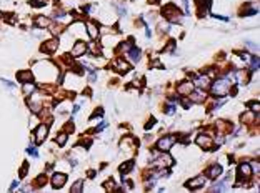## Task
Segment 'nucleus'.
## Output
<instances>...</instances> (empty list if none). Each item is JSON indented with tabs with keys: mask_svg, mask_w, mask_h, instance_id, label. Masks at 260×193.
<instances>
[{
	"mask_svg": "<svg viewBox=\"0 0 260 193\" xmlns=\"http://www.w3.org/2000/svg\"><path fill=\"white\" fill-rule=\"evenodd\" d=\"M172 48H173V42H170V43H168V45H167V52H170V50H172Z\"/></svg>",
	"mask_w": 260,
	"mask_h": 193,
	"instance_id": "39",
	"label": "nucleus"
},
{
	"mask_svg": "<svg viewBox=\"0 0 260 193\" xmlns=\"http://www.w3.org/2000/svg\"><path fill=\"white\" fill-rule=\"evenodd\" d=\"M220 175H222V167H220V165L210 167L209 170H207V173H205V176H207V178H210V180H215V178H218Z\"/></svg>",
	"mask_w": 260,
	"mask_h": 193,
	"instance_id": "12",
	"label": "nucleus"
},
{
	"mask_svg": "<svg viewBox=\"0 0 260 193\" xmlns=\"http://www.w3.org/2000/svg\"><path fill=\"white\" fill-rule=\"evenodd\" d=\"M175 140H177L175 135H167V137H164V138L159 140L157 147H159L160 151H168L170 148L173 147V145H175Z\"/></svg>",
	"mask_w": 260,
	"mask_h": 193,
	"instance_id": "2",
	"label": "nucleus"
},
{
	"mask_svg": "<svg viewBox=\"0 0 260 193\" xmlns=\"http://www.w3.org/2000/svg\"><path fill=\"white\" fill-rule=\"evenodd\" d=\"M25 173H27V165H24L20 170V176H25Z\"/></svg>",
	"mask_w": 260,
	"mask_h": 193,
	"instance_id": "36",
	"label": "nucleus"
},
{
	"mask_svg": "<svg viewBox=\"0 0 260 193\" xmlns=\"http://www.w3.org/2000/svg\"><path fill=\"white\" fill-rule=\"evenodd\" d=\"M189 95H190V102H195V103H203V100L207 98L205 92H203L202 88H198V90H195V88H193Z\"/></svg>",
	"mask_w": 260,
	"mask_h": 193,
	"instance_id": "6",
	"label": "nucleus"
},
{
	"mask_svg": "<svg viewBox=\"0 0 260 193\" xmlns=\"http://www.w3.org/2000/svg\"><path fill=\"white\" fill-rule=\"evenodd\" d=\"M17 185H18V181H13V183L10 185V190H15V188H17Z\"/></svg>",
	"mask_w": 260,
	"mask_h": 193,
	"instance_id": "38",
	"label": "nucleus"
},
{
	"mask_svg": "<svg viewBox=\"0 0 260 193\" xmlns=\"http://www.w3.org/2000/svg\"><path fill=\"white\" fill-rule=\"evenodd\" d=\"M65 15H67V13H65V12H60V10H59V13H57V12L54 13V17H55V18H63Z\"/></svg>",
	"mask_w": 260,
	"mask_h": 193,
	"instance_id": "33",
	"label": "nucleus"
},
{
	"mask_svg": "<svg viewBox=\"0 0 260 193\" xmlns=\"http://www.w3.org/2000/svg\"><path fill=\"white\" fill-rule=\"evenodd\" d=\"M24 92H25V93H30V95H32V93L35 92V87H34L32 83H30V82H27V83L24 85Z\"/></svg>",
	"mask_w": 260,
	"mask_h": 193,
	"instance_id": "25",
	"label": "nucleus"
},
{
	"mask_svg": "<svg viewBox=\"0 0 260 193\" xmlns=\"http://www.w3.org/2000/svg\"><path fill=\"white\" fill-rule=\"evenodd\" d=\"M132 168H134V160H129L127 163H123V165L120 167V172H122V175H123V173H129L130 170H132Z\"/></svg>",
	"mask_w": 260,
	"mask_h": 193,
	"instance_id": "22",
	"label": "nucleus"
},
{
	"mask_svg": "<svg viewBox=\"0 0 260 193\" xmlns=\"http://www.w3.org/2000/svg\"><path fill=\"white\" fill-rule=\"evenodd\" d=\"M87 52V43L84 42H77L72 48V57H82V55Z\"/></svg>",
	"mask_w": 260,
	"mask_h": 193,
	"instance_id": "13",
	"label": "nucleus"
},
{
	"mask_svg": "<svg viewBox=\"0 0 260 193\" xmlns=\"http://www.w3.org/2000/svg\"><path fill=\"white\" fill-rule=\"evenodd\" d=\"M165 17H167L170 22H178V20H180L178 9H177L175 5H168L167 9H165Z\"/></svg>",
	"mask_w": 260,
	"mask_h": 193,
	"instance_id": "5",
	"label": "nucleus"
},
{
	"mask_svg": "<svg viewBox=\"0 0 260 193\" xmlns=\"http://www.w3.org/2000/svg\"><path fill=\"white\" fill-rule=\"evenodd\" d=\"M67 181V175L65 173H55L52 176V185H54V188H62L63 185Z\"/></svg>",
	"mask_w": 260,
	"mask_h": 193,
	"instance_id": "9",
	"label": "nucleus"
},
{
	"mask_svg": "<svg viewBox=\"0 0 260 193\" xmlns=\"http://www.w3.org/2000/svg\"><path fill=\"white\" fill-rule=\"evenodd\" d=\"M212 87V93L217 96H223L230 92V80L228 78H217L215 83L210 85Z\"/></svg>",
	"mask_w": 260,
	"mask_h": 193,
	"instance_id": "1",
	"label": "nucleus"
},
{
	"mask_svg": "<svg viewBox=\"0 0 260 193\" xmlns=\"http://www.w3.org/2000/svg\"><path fill=\"white\" fill-rule=\"evenodd\" d=\"M127 53L130 55V58L134 60V62H137V60L140 58V50H139V48H134V47H132V48L127 52Z\"/></svg>",
	"mask_w": 260,
	"mask_h": 193,
	"instance_id": "21",
	"label": "nucleus"
},
{
	"mask_svg": "<svg viewBox=\"0 0 260 193\" xmlns=\"http://www.w3.org/2000/svg\"><path fill=\"white\" fill-rule=\"evenodd\" d=\"M105 126H107V123H102V125H98V126H97V128H95V130H93V132H100V130H104V128H105Z\"/></svg>",
	"mask_w": 260,
	"mask_h": 193,
	"instance_id": "35",
	"label": "nucleus"
},
{
	"mask_svg": "<svg viewBox=\"0 0 260 193\" xmlns=\"http://www.w3.org/2000/svg\"><path fill=\"white\" fill-rule=\"evenodd\" d=\"M47 132H48V126H47V125H38L37 130H35L34 140H35L37 143H42L43 140H45V137H47Z\"/></svg>",
	"mask_w": 260,
	"mask_h": 193,
	"instance_id": "8",
	"label": "nucleus"
},
{
	"mask_svg": "<svg viewBox=\"0 0 260 193\" xmlns=\"http://www.w3.org/2000/svg\"><path fill=\"white\" fill-rule=\"evenodd\" d=\"M67 138H68V133H67V132L60 133L59 137H57V145H59V147H63V145H65V142H67Z\"/></svg>",
	"mask_w": 260,
	"mask_h": 193,
	"instance_id": "23",
	"label": "nucleus"
},
{
	"mask_svg": "<svg viewBox=\"0 0 260 193\" xmlns=\"http://www.w3.org/2000/svg\"><path fill=\"white\" fill-rule=\"evenodd\" d=\"M255 118V112H247V113L242 115V122L243 123H252Z\"/></svg>",
	"mask_w": 260,
	"mask_h": 193,
	"instance_id": "20",
	"label": "nucleus"
},
{
	"mask_svg": "<svg viewBox=\"0 0 260 193\" xmlns=\"http://www.w3.org/2000/svg\"><path fill=\"white\" fill-rule=\"evenodd\" d=\"M35 23H37V27H42V29H48V27L52 25V22L45 17H38L37 20H35Z\"/></svg>",
	"mask_w": 260,
	"mask_h": 193,
	"instance_id": "19",
	"label": "nucleus"
},
{
	"mask_svg": "<svg viewBox=\"0 0 260 193\" xmlns=\"http://www.w3.org/2000/svg\"><path fill=\"white\" fill-rule=\"evenodd\" d=\"M255 13H259V9H252V10H247V12H242L240 15H255Z\"/></svg>",
	"mask_w": 260,
	"mask_h": 193,
	"instance_id": "30",
	"label": "nucleus"
},
{
	"mask_svg": "<svg viewBox=\"0 0 260 193\" xmlns=\"http://www.w3.org/2000/svg\"><path fill=\"white\" fill-rule=\"evenodd\" d=\"M57 47H59V40L52 38V40H48L42 45V50H45L47 53H54V52H57Z\"/></svg>",
	"mask_w": 260,
	"mask_h": 193,
	"instance_id": "14",
	"label": "nucleus"
},
{
	"mask_svg": "<svg viewBox=\"0 0 260 193\" xmlns=\"http://www.w3.org/2000/svg\"><path fill=\"white\" fill-rule=\"evenodd\" d=\"M250 175H252V167H250V163H242V165H240V167H239V176H240V178L247 180Z\"/></svg>",
	"mask_w": 260,
	"mask_h": 193,
	"instance_id": "15",
	"label": "nucleus"
},
{
	"mask_svg": "<svg viewBox=\"0 0 260 193\" xmlns=\"http://www.w3.org/2000/svg\"><path fill=\"white\" fill-rule=\"evenodd\" d=\"M205 181H207V176L205 175H198V176H195V178H192V180H189L187 183H185V186L189 190H198L200 186H203L205 185Z\"/></svg>",
	"mask_w": 260,
	"mask_h": 193,
	"instance_id": "3",
	"label": "nucleus"
},
{
	"mask_svg": "<svg viewBox=\"0 0 260 193\" xmlns=\"http://www.w3.org/2000/svg\"><path fill=\"white\" fill-rule=\"evenodd\" d=\"M130 48H132V40H130V42H127V43H122V45H120V50H122V52H129Z\"/></svg>",
	"mask_w": 260,
	"mask_h": 193,
	"instance_id": "27",
	"label": "nucleus"
},
{
	"mask_svg": "<svg viewBox=\"0 0 260 193\" xmlns=\"http://www.w3.org/2000/svg\"><path fill=\"white\" fill-rule=\"evenodd\" d=\"M113 68L118 72V73H127V72L130 70V65L125 62V60H122V58H117L115 62H113Z\"/></svg>",
	"mask_w": 260,
	"mask_h": 193,
	"instance_id": "11",
	"label": "nucleus"
},
{
	"mask_svg": "<svg viewBox=\"0 0 260 193\" xmlns=\"http://www.w3.org/2000/svg\"><path fill=\"white\" fill-rule=\"evenodd\" d=\"M87 32H88V35H90V38H93L95 40L97 37H98V27L95 25V23H87Z\"/></svg>",
	"mask_w": 260,
	"mask_h": 193,
	"instance_id": "16",
	"label": "nucleus"
},
{
	"mask_svg": "<svg viewBox=\"0 0 260 193\" xmlns=\"http://www.w3.org/2000/svg\"><path fill=\"white\" fill-rule=\"evenodd\" d=\"M17 78L20 80V82H24V83H27V82H32V73H30V72H18Z\"/></svg>",
	"mask_w": 260,
	"mask_h": 193,
	"instance_id": "18",
	"label": "nucleus"
},
{
	"mask_svg": "<svg viewBox=\"0 0 260 193\" xmlns=\"http://www.w3.org/2000/svg\"><path fill=\"white\" fill-rule=\"evenodd\" d=\"M30 110H32V112H34V113H38V112H40V110H42V105H40V103H38V102H32V103H30Z\"/></svg>",
	"mask_w": 260,
	"mask_h": 193,
	"instance_id": "24",
	"label": "nucleus"
},
{
	"mask_svg": "<svg viewBox=\"0 0 260 193\" xmlns=\"http://www.w3.org/2000/svg\"><path fill=\"white\" fill-rule=\"evenodd\" d=\"M173 110H175V105H173L172 102H170V103H167V108H165V112H167V113H173Z\"/></svg>",
	"mask_w": 260,
	"mask_h": 193,
	"instance_id": "31",
	"label": "nucleus"
},
{
	"mask_svg": "<svg viewBox=\"0 0 260 193\" xmlns=\"http://www.w3.org/2000/svg\"><path fill=\"white\" fill-rule=\"evenodd\" d=\"M197 145L198 147H202V148H205V150H209L210 148V145H214V142H212V138H210L209 135H205V133H200L197 137Z\"/></svg>",
	"mask_w": 260,
	"mask_h": 193,
	"instance_id": "7",
	"label": "nucleus"
},
{
	"mask_svg": "<svg viewBox=\"0 0 260 193\" xmlns=\"http://www.w3.org/2000/svg\"><path fill=\"white\" fill-rule=\"evenodd\" d=\"M192 90H193V83L190 80H185V82L178 83V87H177V92L180 93V95H189Z\"/></svg>",
	"mask_w": 260,
	"mask_h": 193,
	"instance_id": "10",
	"label": "nucleus"
},
{
	"mask_svg": "<svg viewBox=\"0 0 260 193\" xmlns=\"http://www.w3.org/2000/svg\"><path fill=\"white\" fill-rule=\"evenodd\" d=\"M259 57H252V70H259Z\"/></svg>",
	"mask_w": 260,
	"mask_h": 193,
	"instance_id": "28",
	"label": "nucleus"
},
{
	"mask_svg": "<svg viewBox=\"0 0 260 193\" xmlns=\"http://www.w3.org/2000/svg\"><path fill=\"white\" fill-rule=\"evenodd\" d=\"M252 167H253V172H252V173H259V162H257V163L253 162V163H252Z\"/></svg>",
	"mask_w": 260,
	"mask_h": 193,
	"instance_id": "34",
	"label": "nucleus"
},
{
	"mask_svg": "<svg viewBox=\"0 0 260 193\" xmlns=\"http://www.w3.org/2000/svg\"><path fill=\"white\" fill-rule=\"evenodd\" d=\"M27 153L32 155V156H35V158L38 156V151H37V148H35V147H29V148H27Z\"/></svg>",
	"mask_w": 260,
	"mask_h": 193,
	"instance_id": "29",
	"label": "nucleus"
},
{
	"mask_svg": "<svg viewBox=\"0 0 260 193\" xmlns=\"http://www.w3.org/2000/svg\"><path fill=\"white\" fill-rule=\"evenodd\" d=\"M172 165H173V160H172V156L167 155V153H164L162 156L155 158V162H154V167H165V168H168V167H172Z\"/></svg>",
	"mask_w": 260,
	"mask_h": 193,
	"instance_id": "4",
	"label": "nucleus"
},
{
	"mask_svg": "<svg viewBox=\"0 0 260 193\" xmlns=\"http://www.w3.org/2000/svg\"><path fill=\"white\" fill-rule=\"evenodd\" d=\"M30 5H32V7H40V5H43V2L42 0H32Z\"/></svg>",
	"mask_w": 260,
	"mask_h": 193,
	"instance_id": "32",
	"label": "nucleus"
},
{
	"mask_svg": "<svg viewBox=\"0 0 260 193\" xmlns=\"http://www.w3.org/2000/svg\"><path fill=\"white\" fill-rule=\"evenodd\" d=\"M182 103H184V107H185V108H189V107H190V102L187 100V98H184V102H182Z\"/></svg>",
	"mask_w": 260,
	"mask_h": 193,
	"instance_id": "37",
	"label": "nucleus"
},
{
	"mask_svg": "<svg viewBox=\"0 0 260 193\" xmlns=\"http://www.w3.org/2000/svg\"><path fill=\"white\" fill-rule=\"evenodd\" d=\"M195 83H197L200 88H207V87H210V78H209V77H205V75L198 77V78L195 80Z\"/></svg>",
	"mask_w": 260,
	"mask_h": 193,
	"instance_id": "17",
	"label": "nucleus"
},
{
	"mask_svg": "<svg viewBox=\"0 0 260 193\" xmlns=\"http://www.w3.org/2000/svg\"><path fill=\"white\" fill-rule=\"evenodd\" d=\"M70 192L72 193H80V192H82V181H77V183L70 188Z\"/></svg>",
	"mask_w": 260,
	"mask_h": 193,
	"instance_id": "26",
	"label": "nucleus"
}]
</instances>
